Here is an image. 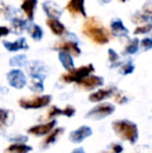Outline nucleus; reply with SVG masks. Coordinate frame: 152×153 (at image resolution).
<instances>
[{
	"label": "nucleus",
	"mask_w": 152,
	"mask_h": 153,
	"mask_svg": "<svg viewBox=\"0 0 152 153\" xmlns=\"http://www.w3.org/2000/svg\"><path fill=\"white\" fill-rule=\"evenodd\" d=\"M83 32L96 44L103 45L110 41V33L103 25L99 23V21L95 18H90L83 24Z\"/></svg>",
	"instance_id": "obj_1"
},
{
	"label": "nucleus",
	"mask_w": 152,
	"mask_h": 153,
	"mask_svg": "<svg viewBox=\"0 0 152 153\" xmlns=\"http://www.w3.org/2000/svg\"><path fill=\"white\" fill-rule=\"evenodd\" d=\"M113 130L122 140L130 144H136L139 139L138 126L129 120H116L112 124Z\"/></svg>",
	"instance_id": "obj_2"
},
{
	"label": "nucleus",
	"mask_w": 152,
	"mask_h": 153,
	"mask_svg": "<svg viewBox=\"0 0 152 153\" xmlns=\"http://www.w3.org/2000/svg\"><path fill=\"white\" fill-rule=\"evenodd\" d=\"M52 97L50 95L33 96L30 98H22L19 100V105L25 109H38L45 107L51 102Z\"/></svg>",
	"instance_id": "obj_3"
},
{
	"label": "nucleus",
	"mask_w": 152,
	"mask_h": 153,
	"mask_svg": "<svg viewBox=\"0 0 152 153\" xmlns=\"http://www.w3.org/2000/svg\"><path fill=\"white\" fill-rule=\"evenodd\" d=\"M115 109H116L115 105H113L112 103H108V102L100 103V104L96 105L95 107H93L85 115V118L92 120H101L112 115L115 111Z\"/></svg>",
	"instance_id": "obj_4"
},
{
	"label": "nucleus",
	"mask_w": 152,
	"mask_h": 153,
	"mask_svg": "<svg viewBox=\"0 0 152 153\" xmlns=\"http://www.w3.org/2000/svg\"><path fill=\"white\" fill-rule=\"evenodd\" d=\"M94 71L93 65H87V66H82L78 69L74 68L73 70L68 71V73L62 75V80L65 82H78L79 80L83 78V77L87 76Z\"/></svg>",
	"instance_id": "obj_5"
},
{
	"label": "nucleus",
	"mask_w": 152,
	"mask_h": 153,
	"mask_svg": "<svg viewBox=\"0 0 152 153\" xmlns=\"http://www.w3.org/2000/svg\"><path fill=\"white\" fill-rule=\"evenodd\" d=\"M6 78H7L10 87L15 88V89L21 90L26 85V76L22 71L18 70V69L10 71L6 75Z\"/></svg>",
	"instance_id": "obj_6"
},
{
	"label": "nucleus",
	"mask_w": 152,
	"mask_h": 153,
	"mask_svg": "<svg viewBox=\"0 0 152 153\" xmlns=\"http://www.w3.org/2000/svg\"><path fill=\"white\" fill-rule=\"evenodd\" d=\"M92 133H93V130L91 127L87 126V125H82L70 133L69 140L74 144H79L82 141H85L87 137H91Z\"/></svg>",
	"instance_id": "obj_7"
},
{
	"label": "nucleus",
	"mask_w": 152,
	"mask_h": 153,
	"mask_svg": "<svg viewBox=\"0 0 152 153\" xmlns=\"http://www.w3.org/2000/svg\"><path fill=\"white\" fill-rule=\"evenodd\" d=\"M77 85L79 87H81L85 90H94L96 88H99L103 85V78L99 76H96V75H87V76L83 77L81 80H79L77 82Z\"/></svg>",
	"instance_id": "obj_8"
},
{
	"label": "nucleus",
	"mask_w": 152,
	"mask_h": 153,
	"mask_svg": "<svg viewBox=\"0 0 152 153\" xmlns=\"http://www.w3.org/2000/svg\"><path fill=\"white\" fill-rule=\"evenodd\" d=\"M57 121L56 120H52V121H49L47 123H44V124H38L35 125V126L28 128L27 132L29 134L33 135H37V137H42V135H46L52 130L55 127Z\"/></svg>",
	"instance_id": "obj_9"
},
{
	"label": "nucleus",
	"mask_w": 152,
	"mask_h": 153,
	"mask_svg": "<svg viewBox=\"0 0 152 153\" xmlns=\"http://www.w3.org/2000/svg\"><path fill=\"white\" fill-rule=\"evenodd\" d=\"M76 113V109L74 108V106L72 105H67L65 108L61 109L59 108L55 105H52V106L49 108V111H47V116L46 117L48 119H51L53 117H56V116H66V117H73Z\"/></svg>",
	"instance_id": "obj_10"
},
{
	"label": "nucleus",
	"mask_w": 152,
	"mask_h": 153,
	"mask_svg": "<svg viewBox=\"0 0 152 153\" xmlns=\"http://www.w3.org/2000/svg\"><path fill=\"white\" fill-rule=\"evenodd\" d=\"M54 48L59 51H66V52L75 55V56H78L80 54V49H79L78 45L75 42H70V41L69 42H67V41L59 42L55 45Z\"/></svg>",
	"instance_id": "obj_11"
},
{
	"label": "nucleus",
	"mask_w": 152,
	"mask_h": 153,
	"mask_svg": "<svg viewBox=\"0 0 152 153\" xmlns=\"http://www.w3.org/2000/svg\"><path fill=\"white\" fill-rule=\"evenodd\" d=\"M116 91L115 88H108V89H101L98 90V91L92 93L89 96V100L91 102H100V101H103L105 99L110 98V96L114 95Z\"/></svg>",
	"instance_id": "obj_12"
},
{
	"label": "nucleus",
	"mask_w": 152,
	"mask_h": 153,
	"mask_svg": "<svg viewBox=\"0 0 152 153\" xmlns=\"http://www.w3.org/2000/svg\"><path fill=\"white\" fill-rule=\"evenodd\" d=\"M64 130H65V129H64L63 127H61V128H55V129L53 128L52 130L48 133V135L43 140L42 148H48L50 145L54 144L55 142H56V140L59 139V135H62L64 133Z\"/></svg>",
	"instance_id": "obj_13"
},
{
	"label": "nucleus",
	"mask_w": 152,
	"mask_h": 153,
	"mask_svg": "<svg viewBox=\"0 0 152 153\" xmlns=\"http://www.w3.org/2000/svg\"><path fill=\"white\" fill-rule=\"evenodd\" d=\"M67 10L71 14H81L82 16H87L85 10V0H70L67 5Z\"/></svg>",
	"instance_id": "obj_14"
},
{
	"label": "nucleus",
	"mask_w": 152,
	"mask_h": 153,
	"mask_svg": "<svg viewBox=\"0 0 152 153\" xmlns=\"http://www.w3.org/2000/svg\"><path fill=\"white\" fill-rule=\"evenodd\" d=\"M29 73H30L31 77H40V78L44 79L47 73V69L42 62H33L29 67Z\"/></svg>",
	"instance_id": "obj_15"
},
{
	"label": "nucleus",
	"mask_w": 152,
	"mask_h": 153,
	"mask_svg": "<svg viewBox=\"0 0 152 153\" xmlns=\"http://www.w3.org/2000/svg\"><path fill=\"white\" fill-rule=\"evenodd\" d=\"M43 8H44L45 13H46L49 18L57 19V18H59L62 15V10H59V6L52 1L45 2V3L43 4Z\"/></svg>",
	"instance_id": "obj_16"
},
{
	"label": "nucleus",
	"mask_w": 152,
	"mask_h": 153,
	"mask_svg": "<svg viewBox=\"0 0 152 153\" xmlns=\"http://www.w3.org/2000/svg\"><path fill=\"white\" fill-rule=\"evenodd\" d=\"M33 147L26 145L25 143H14L6 147L3 153H29Z\"/></svg>",
	"instance_id": "obj_17"
},
{
	"label": "nucleus",
	"mask_w": 152,
	"mask_h": 153,
	"mask_svg": "<svg viewBox=\"0 0 152 153\" xmlns=\"http://www.w3.org/2000/svg\"><path fill=\"white\" fill-rule=\"evenodd\" d=\"M3 46L7 49L10 52H14V51H18L20 49H27L28 46L26 44V40L24 38L19 39L16 42H7V41H4Z\"/></svg>",
	"instance_id": "obj_18"
},
{
	"label": "nucleus",
	"mask_w": 152,
	"mask_h": 153,
	"mask_svg": "<svg viewBox=\"0 0 152 153\" xmlns=\"http://www.w3.org/2000/svg\"><path fill=\"white\" fill-rule=\"evenodd\" d=\"M15 115L12 111L0 107V124L4 127H8L14 123Z\"/></svg>",
	"instance_id": "obj_19"
},
{
	"label": "nucleus",
	"mask_w": 152,
	"mask_h": 153,
	"mask_svg": "<svg viewBox=\"0 0 152 153\" xmlns=\"http://www.w3.org/2000/svg\"><path fill=\"white\" fill-rule=\"evenodd\" d=\"M37 3H38L37 0H25L22 3V5H21V8L25 13L28 20L30 21L33 19V14H35V8L37 6Z\"/></svg>",
	"instance_id": "obj_20"
},
{
	"label": "nucleus",
	"mask_w": 152,
	"mask_h": 153,
	"mask_svg": "<svg viewBox=\"0 0 152 153\" xmlns=\"http://www.w3.org/2000/svg\"><path fill=\"white\" fill-rule=\"evenodd\" d=\"M46 23L49 28H50V30L54 34H56V36H62V34L65 32V26H64L57 19L49 18L48 20L46 21Z\"/></svg>",
	"instance_id": "obj_21"
},
{
	"label": "nucleus",
	"mask_w": 152,
	"mask_h": 153,
	"mask_svg": "<svg viewBox=\"0 0 152 153\" xmlns=\"http://www.w3.org/2000/svg\"><path fill=\"white\" fill-rule=\"evenodd\" d=\"M59 62L63 65V67L67 71H71L74 69V62H73V59H72L70 53L66 52V51H59Z\"/></svg>",
	"instance_id": "obj_22"
},
{
	"label": "nucleus",
	"mask_w": 152,
	"mask_h": 153,
	"mask_svg": "<svg viewBox=\"0 0 152 153\" xmlns=\"http://www.w3.org/2000/svg\"><path fill=\"white\" fill-rule=\"evenodd\" d=\"M110 27H112L113 32H114L115 34H117V36H124V34H126L128 32V30L125 28V26L123 25L121 20L114 21V22L112 23V25H110Z\"/></svg>",
	"instance_id": "obj_23"
},
{
	"label": "nucleus",
	"mask_w": 152,
	"mask_h": 153,
	"mask_svg": "<svg viewBox=\"0 0 152 153\" xmlns=\"http://www.w3.org/2000/svg\"><path fill=\"white\" fill-rule=\"evenodd\" d=\"M33 80L30 83V90L35 93H42L44 91V85H43V78L40 77H31Z\"/></svg>",
	"instance_id": "obj_24"
},
{
	"label": "nucleus",
	"mask_w": 152,
	"mask_h": 153,
	"mask_svg": "<svg viewBox=\"0 0 152 153\" xmlns=\"http://www.w3.org/2000/svg\"><path fill=\"white\" fill-rule=\"evenodd\" d=\"M26 56L24 54H20V55H16V56L12 57L10 61V65L13 67H23L26 64Z\"/></svg>",
	"instance_id": "obj_25"
},
{
	"label": "nucleus",
	"mask_w": 152,
	"mask_h": 153,
	"mask_svg": "<svg viewBox=\"0 0 152 153\" xmlns=\"http://www.w3.org/2000/svg\"><path fill=\"white\" fill-rule=\"evenodd\" d=\"M139 49V40L138 39H133L130 41L129 44L126 46L125 48V53L127 54H134Z\"/></svg>",
	"instance_id": "obj_26"
},
{
	"label": "nucleus",
	"mask_w": 152,
	"mask_h": 153,
	"mask_svg": "<svg viewBox=\"0 0 152 153\" xmlns=\"http://www.w3.org/2000/svg\"><path fill=\"white\" fill-rule=\"evenodd\" d=\"M30 34H31V38L36 41H40L43 36V30L39 25H33L30 29Z\"/></svg>",
	"instance_id": "obj_27"
},
{
	"label": "nucleus",
	"mask_w": 152,
	"mask_h": 153,
	"mask_svg": "<svg viewBox=\"0 0 152 153\" xmlns=\"http://www.w3.org/2000/svg\"><path fill=\"white\" fill-rule=\"evenodd\" d=\"M133 70H134L133 64H132L131 62H125L124 65H122L120 72L123 75H127V74H131V73L133 72Z\"/></svg>",
	"instance_id": "obj_28"
},
{
	"label": "nucleus",
	"mask_w": 152,
	"mask_h": 153,
	"mask_svg": "<svg viewBox=\"0 0 152 153\" xmlns=\"http://www.w3.org/2000/svg\"><path fill=\"white\" fill-rule=\"evenodd\" d=\"M108 56H110V62H112L113 66H117L119 64V55L115 52V50L110 49L108 50Z\"/></svg>",
	"instance_id": "obj_29"
},
{
	"label": "nucleus",
	"mask_w": 152,
	"mask_h": 153,
	"mask_svg": "<svg viewBox=\"0 0 152 153\" xmlns=\"http://www.w3.org/2000/svg\"><path fill=\"white\" fill-rule=\"evenodd\" d=\"M152 26L150 24L144 25V26H139L134 29V34H142V33H147V32H150Z\"/></svg>",
	"instance_id": "obj_30"
},
{
	"label": "nucleus",
	"mask_w": 152,
	"mask_h": 153,
	"mask_svg": "<svg viewBox=\"0 0 152 153\" xmlns=\"http://www.w3.org/2000/svg\"><path fill=\"white\" fill-rule=\"evenodd\" d=\"M108 149L113 153H122L123 152V146L119 143H112L108 146Z\"/></svg>",
	"instance_id": "obj_31"
},
{
	"label": "nucleus",
	"mask_w": 152,
	"mask_h": 153,
	"mask_svg": "<svg viewBox=\"0 0 152 153\" xmlns=\"http://www.w3.org/2000/svg\"><path fill=\"white\" fill-rule=\"evenodd\" d=\"M25 23H26L25 21L20 20V19H14V20H13V25H14V27L16 29H19L20 31L25 27Z\"/></svg>",
	"instance_id": "obj_32"
},
{
	"label": "nucleus",
	"mask_w": 152,
	"mask_h": 153,
	"mask_svg": "<svg viewBox=\"0 0 152 153\" xmlns=\"http://www.w3.org/2000/svg\"><path fill=\"white\" fill-rule=\"evenodd\" d=\"M8 141L15 142V143H25V142L28 141V137H25V135H16V137H10Z\"/></svg>",
	"instance_id": "obj_33"
},
{
	"label": "nucleus",
	"mask_w": 152,
	"mask_h": 153,
	"mask_svg": "<svg viewBox=\"0 0 152 153\" xmlns=\"http://www.w3.org/2000/svg\"><path fill=\"white\" fill-rule=\"evenodd\" d=\"M142 48L144 50H149L152 48V41L150 39H144L142 41Z\"/></svg>",
	"instance_id": "obj_34"
},
{
	"label": "nucleus",
	"mask_w": 152,
	"mask_h": 153,
	"mask_svg": "<svg viewBox=\"0 0 152 153\" xmlns=\"http://www.w3.org/2000/svg\"><path fill=\"white\" fill-rule=\"evenodd\" d=\"M115 100H116V102L117 103H119V104H124V103H126L128 101V99H127V97H125V96H123L122 94H117L116 95V98H115Z\"/></svg>",
	"instance_id": "obj_35"
},
{
	"label": "nucleus",
	"mask_w": 152,
	"mask_h": 153,
	"mask_svg": "<svg viewBox=\"0 0 152 153\" xmlns=\"http://www.w3.org/2000/svg\"><path fill=\"white\" fill-rule=\"evenodd\" d=\"M8 32H10V29L5 26H0V38L4 36H7Z\"/></svg>",
	"instance_id": "obj_36"
},
{
	"label": "nucleus",
	"mask_w": 152,
	"mask_h": 153,
	"mask_svg": "<svg viewBox=\"0 0 152 153\" xmlns=\"http://www.w3.org/2000/svg\"><path fill=\"white\" fill-rule=\"evenodd\" d=\"M71 153H85V152L82 147H78V148H76V149H74Z\"/></svg>",
	"instance_id": "obj_37"
},
{
	"label": "nucleus",
	"mask_w": 152,
	"mask_h": 153,
	"mask_svg": "<svg viewBox=\"0 0 152 153\" xmlns=\"http://www.w3.org/2000/svg\"><path fill=\"white\" fill-rule=\"evenodd\" d=\"M102 153H113L112 151H104V152H102Z\"/></svg>",
	"instance_id": "obj_38"
},
{
	"label": "nucleus",
	"mask_w": 152,
	"mask_h": 153,
	"mask_svg": "<svg viewBox=\"0 0 152 153\" xmlns=\"http://www.w3.org/2000/svg\"><path fill=\"white\" fill-rule=\"evenodd\" d=\"M121 1H123V2H124V1H126V0H121Z\"/></svg>",
	"instance_id": "obj_39"
}]
</instances>
